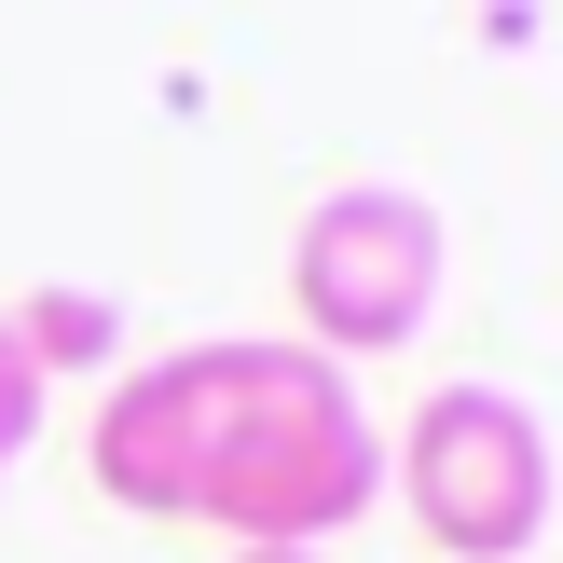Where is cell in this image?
I'll use <instances>...</instances> for the list:
<instances>
[{"label": "cell", "instance_id": "6da1fadb", "mask_svg": "<svg viewBox=\"0 0 563 563\" xmlns=\"http://www.w3.org/2000/svg\"><path fill=\"white\" fill-rule=\"evenodd\" d=\"M82 467L110 509L207 522L234 550H330L385 509V427L357 412V372L262 330L137 357L82 427Z\"/></svg>", "mask_w": 563, "mask_h": 563}, {"label": "cell", "instance_id": "7a4b0ae2", "mask_svg": "<svg viewBox=\"0 0 563 563\" xmlns=\"http://www.w3.org/2000/svg\"><path fill=\"white\" fill-rule=\"evenodd\" d=\"M385 482H399L412 537L440 563H537L550 509H563V454H550V412L522 385H427L385 440Z\"/></svg>", "mask_w": 563, "mask_h": 563}, {"label": "cell", "instance_id": "3957f363", "mask_svg": "<svg viewBox=\"0 0 563 563\" xmlns=\"http://www.w3.org/2000/svg\"><path fill=\"white\" fill-rule=\"evenodd\" d=\"M440 275H454V234L412 179H330L289 234V344H317L330 372L399 357V344H427Z\"/></svg>", "mask_w": 563, "mask_h": 563}, {"label": "cell", "instance_id": "277c9868", "mask_svg": "<svg viewBox=\"0 0 563 563\" xmlns=\"http://www.w3.org/2000/svg\"><path fill=\"white\" fill-rule=\"evenodd\" d=\"M27 440H42V357H27L14 317H0V467H14Z\"/></svg>", "mask_w": 563, "mask_h": 563}, {"label": "cell", "instance_id": "5b68a950", "mask_svg": "<svg viewBox=\"0 0 563 563\" xmlns=\"http://www.w3.org/2000/svg\"><path fill=\"white\" fill-rule=\"evenodd\" d=\"M234 563H330V550H234Z\"/></svg>", "mask_w": 563, "mask_h": 563}]
</instances>
